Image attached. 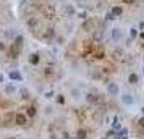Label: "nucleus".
<instances>
[{
    "label": "nucleus",
    "instance_id": "obj_4",
    "mask_svg": "<svg viewBox=\"0 0 144 139\" xmlns=\"http://www.w3.org/2000/svg\"><path fill=\"white\" fill-rule=\"evenodd\" d=\"M112 39L115 41V42H118L121 39V31L120 29H112Z\"/></svg>",
    "mask_w": 144,
    "mask_h": 139
},
{
    "label": "nucleus",
    "instance_id": "obj_22",
    "mask_svg": "<svg viewBox=\"0 0 144 139\" xmlns=\"http://www.w3.org/2000/svg\"><path fill=\"white\" fill-rule=\"evenodd\" d=\"M45 97H47V99H50V97H54V92H52V91H50V92H47V96H45Z\"/></svg>",
    "mask_w": 144,
    "mask_h": 139
},
{
    "label": "nucleus",
    "instance_id": "obj_14",
    "mask_svg": "<svg viewBox=\"0 0 144 139\" xmlns=\"http://www.w3.org/2000/svg\"><path fill=\"white\" fill-rule=\"evenodd\" d=\"M105 19H107V21H113V19H115V16H113V13H105Z\"/></svg>",
    "mask_w": 144,
    "mask_h": 139
},
{
    "label": "nucleus",
    "instance_id": "obj_23",
    "mask_svg": "<svg viewBox=\"0 0 144 139\" xmlns=\"http://www.w3.org/2000/svg\"><path fill=\"white\" fill-rule=\"evenodd\" d=\"M0 50H5V44L2 42V41H0Z\"/></svg>",
    "mask_w": 144,
    "mask_h": 139
},
{
    "label": "nucleus",
    "instance_id": "obj_12",
    "mask_svg": "<svg viewBox=\"0 0 144 139\" xmlns=\"http://www.w3.org/2000/svg\"><path fill=\"white\" fill-rule=\"evenodd\" d=\"M138 36V29H134V28H131V29H130V37L131 39H134Z\"/></svg>",
    "mask_w": 144,
    "mask_h": 139
},
{
    "label": "nucleus",
    "instance_id": "obj_17",
    "mask_svg": "<svg viewBox=\"0 0 144 139\" xmlns=\"http://www.w3.org/2000/svg\"><path fill=\"white\" fill-rule=\"evenodd\" d=\"M28 115H29V116H34L36 115V110H34V107H29V108H28Z\"/></svg>",
    "mask_w": 144,
    "mask_h": 139
},
{
    "label": "nucleus",
    "instance_id": "obj_29",
    "mask_svg": "<svg viewBox=\"0 0 144 139\" xmlns=\"http://www.w3.org/2000/svg\"><path fill=\"white\" fill-rule=\"evenodd\" d=\"M143 113H144V107H143Z\"/></svg>",
    "mask_w": 144,
    "mask_h": 139
},
{
    "label": "nucleus",
    "instance_id": "obj_24",
    "mask_svg": "<svg viewBox=\"0 0 144 139\" xmlns=\"http://www.w3.org/2000/svg\"><path fill=\"white\" fill-rule=\"evenodd\" d=\"M92 76L96 78V79H99V78H101V74H99V73H92Z\"/></svg>",
    "mask_w": 144,
    "mask_h": 139
},
{
    "label": "nucleus",
    "instance_id": "obj_27",
    "mask_svg": "<svg viewBox=\"0 0 144 139\" xmlns=\"http://www.w3.org/2000/svg\"><path fill=\"white\" fill-rule=\"evenodd\" d=\"M139 28H141V29H144V21H143V23L139 24Z\"/></svg>",
    "mask_w": 144,
    "mask_h": 139
},
{
    "label": "nucleus",
    "instance_id": "obj_3",
    "mask_svg": "<svg viewBox=\"0 0 144 139\" xmlns=\"http://www.w3.org/2000/svg\"><path fill=\"white\" fill-rule=\"evenodd\" d=\"M15 121L18 125H24V123H26V116H24L23 113H16V115H15Z\"/></svg>",
    "mask_w": 144,
    "mask_h": 139
},
{
    "label": "nucleus",
    "instance_id": "obj_11",
    "mask_svg": "<svg viewBox=\"0 0 144 139\" xmlns=\"http://www.w3.org/2000/svg\"><path fill=\"white\" fill-rule=\"evenodd\" d=\"M115 138H117V139H126V129H123L121 133H118Z\"/></svg>",
    "mask_w": 144,
    "mask_h": 139
},
{
    "label": "nucleus",
    "instance_id": "obj_2",
    "mask_svg": "<svg viewBox=\"0 0 144 139\" xmlns=\"http://www.w3.org/2000/svg\"><path fill=\"white\" fill-rule=\"evenodd\" d=\"M121 100H123V104H126V105H133L134 104V99H133L130 94H123V96H121Z\"/></svg>",
    "mask_w": 144,
    "mask_h": 139
},
{
    "label": "nucleus",
    "instance_id": "obj_16",
    "mask_svg": "<svg viewBox=\"0 0 144 139\" xmlns=\"http://www.w3.org/2000/svg\"><path fill=\"white\" fill-rule=\"evenodd\" d=\"M65 13H68V15H73V13H74V8L71 7V5H70V7H65Z\"/></svg>",
    "mask_w": 144,
    "mask_h": 139
},
{
    "label": "nucleus",
    "instance_id": "obj_26",
    "mask_svg": "<svg viewBox=\"0 0 144 139\" xmlns=\"http://www.w3.org/2000/svg\"><path fill=\"white\" fill-rule=\"evenodd\" d=\"M125 3H133V2H134V0H123Z\"/></svg>",
    "mask_w": 144,
    "mask_h": 139
},
{
    "label": "nucleus",
    "instance_id": "obj_8",
    "mask_svg": "<svg viewBox=\"0 0 144 139\" xmlns=\"http://www.w3.org/2000/svg\"><path fill=\"white\" fill-rule=\"evenodd\" d=\"M92 28H94L92 21H86V23H83V29H84V31H89V29H92Z\"/></svg>",
    "mask_w": 144,
    "mask_h": 139
},
{
    "label": "nucleus",
    "instance_id": "obj_6",
    "mask_svg": "<svg viewBox=\"0 0 144 139\" xmlns=\"http://www.w3.org/2000/svg\"><path fill=\"white\" fill-rule=\"evenodd\" d=\"M10 78L15 79V81H21V79H23V76H21L18 71H12V73H10Z\"/></svg>",
    "mask_w": 144,
    "mask_h": 139
},
{
    "label": "nucleus",
    "instance_id": "obj_15",
    "mask_svg": "<svg viewBox=\"0 0 144 139\" xmlns=\"http://www.w3.org/2000/svg\"><path fill=\"white\" fill-rule=\"evenodd\" d=\"M78 139H86V131L84 129H79L78 131Z\"/></svg>",
    "mask_w": 144,
    "mask_h": 139
},
{
    "label": "nucleus",
    "instance_id": "obj_13",
    "mask_svg": "<svg viewBox=\"0 0 144 139\" xmlns=\"http://www.w3.org/2000/svg\"><path fill=\"white\" fill-rule=\"evenodd\" d=\"M113 16H117V15H121V7H115L113 8Z\"/></svg>",
    "mask_w": 144,
    "mask_h": 139
},
{
    "label": "nucleus",
    "instance_id": "obj_7",
    "mask_svg": "<svg viewBox=\"0 0 144 139\" xmlns=\"http://www.w3.org/2000/svg\"><path fill=\"white\" fill-rule=\"evenodd\" d=\"M29 62H31L32 65H37V63H39V54H32L31 58H29Z\"/></svg>",
    "mask_w": 144,
    "mask_h": 139
},
{
    "label": "nucleus",
    "instance_id": "obj_18",
    "mask_svg": "<svg viewBox=\"0 0 144 139\" xmlns=\"http://www.w3.org/2000/svg\"><path fill=\"white\" fill-rule=\"evenodd\" d=\"M5 91H7L8 94H12V92H15V87H13V86H7V87H5Z\"/></svg>",
    "mask_w": 144,
    "mask_h": 139
},
{
    "label": "nucleus",
    "instance_id": "obj_5",
    "mask_svg": "<svg viewBox=\"0 0 144 139\" xmlns=\"http://www.w3.org/2000/svg\"><path fill=\"white\" fill-rule=\"evenodd\" d=\"M138 79H139V78H138V74H136V73H131V74L128 76L130 84H136V83H138Z\"/></svg>",
    "mask_w": 144,
    "mask_h": 139
},
{
    "label": "nucleus",
    "instance_id": "obj_21",
    "mask_svg": "<svg viewBox=\"0 0 144 139\" xmlns=\"http://www.w3.org/2000/svg\"><path fill=\"white\" fill-rule=\"evenodd\" d=\"M138 121H139V126H143V128H144V116H141Z\"/></svg>",
    "mask_w": 144,
    "mask_h": 139
},
{
    "label": "nucleus",
    "instance_id": "obj_9",
    "mask_svg": "<svg viewBox=\"0 0 144 139\" xmlns=\"http://www.w3.org/2000/svg\"><path fill=\"white\" fill-rule=\"evenodd\" d=\"M86 100L89 102V104H92V102H96V100H97V97L94 96V94H87V96H86Z\"/></svg>",
    "mask_w": 144,
    "mask_h": 139
},
{
    "label": "nucleus",
    "instance_id": "obj_19",
    "mask_svg": "<svg viewBox=\"0 0 144 139\" xmlns=\"http://www.w3.org/2000/svg\"><path fill=\"white\" fill-rule=\"evenodd\" d=\"M28 26H29V28H34L36 26V19H29V21H28Z\"/></svg>",
    "mask_w": 144,
    "mask_h": 139
},
{
    "label": "nucleus",
    "instance_id": "obj_25",
    "mask_svg": "<svg viewBox=\"0 0 144 139\" xmlns=\"http://www.w3.org/2000/svg\"><path fill=\"white\" fill-rule=\"evenodd\" d=\"M0 83H5V76H2V74H0Z\"/></svg>",
    "mask_w": 144,
    "mask_h": 139
},
{
    "label": "nucleus",
    "instance_id": "obj_10",
    "mask_svg": "<svg viewBox=\"0 0 144 139\" xmlns=\"http://www.w3.org/2000/svg\"><path fill=\"white\" fill-rule=\"evenodd\" d=\"M71 96H73L74 99H78V97L81 96V91H79V89H73V91H71Z\"/></svg>",
    "mask_w": 144,
    "mask_h": 139
},
{
    "label": "nucleus",
    "instance_id": "obj_28",
    "mask_svg": "<svg viewBox=\"0 0 144 139\" xmlns=\"http://www.w3.org/2000/svg\"><path fill=\"white\" fill-rule=\"evenodd\" d=\"M141 37H143V39H144V32H141Z\"/></svg>",
    "mask_w": 144,
    "mask_h": 139
},
{
    "label": "nucleus",
    "instance_id": "obj_20",
    "mask_svg": "<svg viewBox=\"0 0 144 139\" xmlns=\"http://www.w3.org/2000/svg\"><path fill=\"white\" fill-rule=\"evenodd\" d=\"M21 94H23L24 99H28V97H29V96H28V91H26V89H23V91H21Z\"/></svg>",
    "mask_w": 144,
    "mask_h": 139
},
{
    "label": "nucleus",
    "instance_id": "obj_1",
    "mask_svg": "<svg viewBox=\"0 0 144 139\" xmlns=\"http://www.w3.org/2000/svg\"><path fill=\"white\" fill-rule=\"evenodd\" d=\"M107 91H109V94H112V96H117V94L120 92V89H118V86L115 84V83H110V84L107 86Z\"/></svg>",
    "mask_w": 144,
    "mask_h": 139
}]
</instances>
